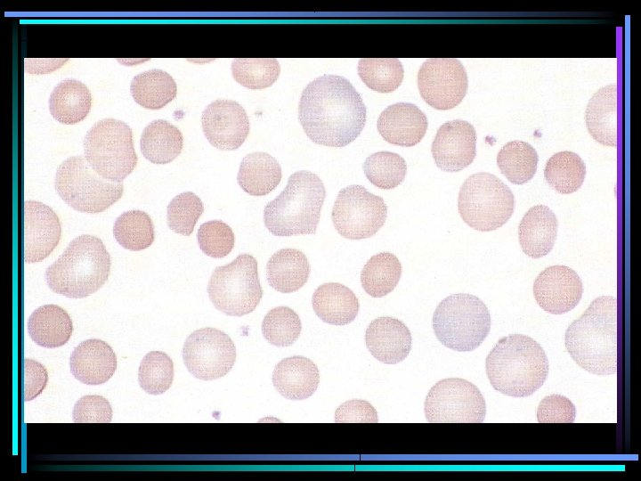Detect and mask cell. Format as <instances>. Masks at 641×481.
<instances>
[{
    "instance_id": "obj_32",
    "label": "cell",
    "mask_w": 641,
    "mask_h": 481,
    "mask_svg": "<svg viewBox=\"0 0 641 481\" xmlns=\"http://www.w3.org/2000/svg\"><path fill=\"white\" fill-rule=\"evenodd\" d=\"M402 273L398 257L390 252L372 256L361 272V283L372 298H382L397 286Z\"/></svg>"
},
{
    "instance_id": "obj_19",
    "label": "cell",
    "mask_w": 641,
    "mask_h": 481,
    "mask_svg": "<svg viewBox=\"0 0 641 481\" xmlns=\"http://www.w3.org/2000/svg\"><path fill=\"white\" fill-rule=\"evenodd\" d=\"M409 328L399 319L383 316L374 319L365 332L369 353L379 362L395 364L403 361L411 350Z\"/></svg>"
},
{
    "instance_id": "obj_42",
    "label": "cell",
    "mask_w": 641,
    "mask_h": 481,
    "mask_svg": "<svg viewBox=\"0 0 641 481\" xmlns=\"http://www.w3.org/2000/svg\"><path fill=\"white\" fill-rule=\"evenodd\" d=\"M197 239L201 251L213 258L226 257L235 244L232 229L220 220L203 223L198 230Z\"/></svg>"
},
{
    "instance_id": "obj_47",
    "label": "cell",
    "mask_w": 641,
    "mask_h": 481,
    "mask_svg": "<svg viewBox=\"0 0 641 481\" xmlns=\"http://www.w3.org/2000/svg\"><path fill=\"white\" fill-rule=\"evenodd\" d=\"M25 61L31 64L37 65V68L31 69L29 73H47L49 71L55 70L56 68H60L62 64L65 63V61H67V59H47L44 60V62H38L37 59L33 60L35 62H32L30 59H26Z\"/></svg>"
},
{
    "instance_id": "obj_14",
    "label": "cell",
    "mask_w": 641,
    "mask_h": 481,
    "mask_svg": "<svg viewBox=\"0 0 641 481\" xmlns=\"http://www.w3.org/2000/svg\"><path fill=\"white\" fill-rule=\"evenodd\" d=\"M418 86L422 98L433 108L450 110L465 97L468 80L462 63L454 58H430L420 67Z\"/></svg>"
},
{
    "instance_id": "obj_20",
    "label": "cell",
    "mask_w": 641,
    "mask_h": 481,
    "mask_svg": "<svg viewBox=\"0 0 641 481\" xmlns=\"http://www.w3.org/2000/svg\"><path fill=\"white\" fill-rule=\"evenodd\" d=\"M427 126L425 113L409 102L388 106L377 122V130L386 142L404 147L418 144L424 137Z\"/></svg>"
},
{
    "instance_id": "obj_28",
    "label": "cell",
    "mask_w": 641,
    "mask_h": 481,
    "mask_svg": "<svg viewBox=\"0 0 641 481\" xmlns=\"http://www.w3.org/2000/svg\"><path fill=\"white\" fill-rule=\"evenodd\" d=\"M91 107L92 95L88 87L77 79L61 80L50 94V113L61 124L73 125L84 120Z\"/></svg>"
},
{
    "instance_id": "obj_36",
    "label": "cell",
    "mask_w": 641,
    "mask_h": 481,
    "mask_svg": "<svg viewBox=\"0 0 641 481\" xmlns=\"http://www.w3.org/2000/svg\"><path fill=\"white\" fill-rule=\"evenodd\" d=\"M358 74L370 89L390 93L402 82L404 70L395 58H363L359 61Z\"/></svg>"
},
{
    "instance_id": "obj_29",
    "label": "cell",
    "mask_w": 641,
    "mask_h": 481,
    "mask_svg": "<svg viewBox=\"0 0 641 481\" xmlns=\"http://www.w3.org/2000/svg\"><path fill=\"white\" fill-rule=\"evenodd\" d=\"M238 183L252 196H264L273 191L281 180V167L275 158L256 151L245 156L239 165Z\"/></svg>"
},
{
    "instance_id": "obj_11",
    "label": "cell",
    "mask_w": 641,
    "mask_h": 481,
    "mask_svg": "<svg viewBox=\"0 0 641 481\" xmlns=\"http://www.w3.org/2000/svg\"><path fill=\"white\" fill-rule=\"evenodd\" d=\"M424 412L431 423H481L485 419L486 404L475 385L464 379L450 378L431 387Z\"/></svg>"
},
{
    "instance_id": "obj_8",
    "label": "cell",
    "mask_w": 641,
    "mask_h": 481,
    "mask_svg": "<svg viewBox=\"0 0 641 481\" xmlns=\"http://www.w3.org/2000/svg\"><path fill=\"white\" fill-rule=\"evenodd\" d=\"M83 148L89 166L111 182L122 183L137 164L132 129L118 119L97 121L87 131Z\"/></svg>"
},
{
    "instance_id": "obj_40",
    "label": "cell",
    "mask_w": 641,
    "mask_h": 481,
    "mask_svg": "<svg viewBox=\"0 0 641 481\" xmlns=\"http://www.w3.org/2000/svg\"><path fill=\"white\" fill-rule=\"evenodd\" d=\"M174 379V363L164 352L150 351L142 360L138 370L140 387L150 395L166 392Z\"/></svg>"
},
{
    "instance_id": "obj_30",
    "label": "cell",
    "mask_w": 641,
    "mask_h": 481,
    "mask_svg": "<svg viewBox=\"0 0 641 481\" xmlns=\"http://www.w3.org/2000/svg\"><path fill=\"white\" fill-rule=\"evenodd\" d=\"M183 137L175 126L164 119L151 121L142 131L140 146L144 158L154 164H166L182 152Z\"/></svg>"
},
{
    "instance_id": "obj_23",
    "label": "cell",
    "mask_w": 641,
    "mask_h": 481,
    "mask_svg": "<svg viewBox=\"0 0 641 481\" xmlns=\"http://www.w3.org/2000/svg\"><path fill=\"white\" fill-rule=\"evenodd\" d=\"M557 228L556 216L548 206L531 207L518 226V239L523 253L531 258L548 255L555 245Z\"/></svg>"
},
{
    "instance_id": "obj_2",
    "label": "cell",
    "mask_w": 641,
    "mask_h": 481,
    "mask_svg": "<svg viewBox=\"0 0 641 481\" xmlns=\"http://www.w3.org/2000/svg\"><path fill=\"white\" fill-rule=\"evenodd\" d=\"M567 352L574 362L589 373L606 376L617 371V298H595L567 328L564 335Z\"/></svg>"
},
{
    "instance_id": "obj_7",
    "label": "cell",
    "mask_w": 641,
    "mask_h": 481,
    "mask_svg": "<svg viewBox=\"0 0 641 481\" xmlns=\"http://www.w3.org/2000/svg\"><path fill=\"white\" fill-rule=\"evenodd\" d=\"M515 198L496 175L480 172L468 176L460 187L458 209L463 221L480 232L497 230L511 217Z\"/></svg>"
},
{
    "instance_id": "obj_35",
    "label": "cell",
    "mask_w": 641,
    "mask_h": 481,
    "mask_svg": "<svg viewBox=\"0 0 641 481\" xmlns=\"http://www.w3.org/2000/svg\"><path fill=\"white\" fill-rule=\"evenodd\" d=\"M113 234L119 245L132 251L149 248L155 239L152 220L142 210L121 214L115 221Z\"/></svg>"
},
{
    "instance_id": "obj_33",
    "label": "cell",
    "mask_w": 641,
    "mask_h": 481,
    "mask_svg": "<svg viewBox=\"0 0 641 481\" xmlns=\"http://www.w3.org/2000/svg\"><path fill=\"white\" fill-rule=\"evenodd\" d=\"M548 185L562 194L578 191L586 176V165L575 152L564 151L551 156L544 168Z\"/></svg>"
},
{
    "instance_id": "obj_38",
    "label": "cell",
    "mask_w": 641,
    "mask_h": 481,
    "mask_svg": "<svg viewBox=\"0 0 641 481\" xmlns=\"http://www.w3.org/2000/svg\"><path fill=\"white\" fill-rule=\"evenodd\" d=\"M302 323L298 314L290 307L277 306L271 309L262 322V333L272 345L285 347L299 338Z\"/></svg>"
},
{
    "instance_id": "obj_4",
    "label": "cell",
    "mask_w": 641,
    "mask_h": 481,
    "mask_svg": "<svg viewBox=\"0 0 641 481\" xmlns=\"http://www.w3.org/2000/svg\"><path fill=\"white\" fill-rule=\"evenodd\" d=\"M110 256L103 242L90 234L72 240L61 257L45 271L48 287L71 298H85L106 282Z\"/></svg>"
},
{
    "instance_id": "obj_22",
    "label": "cell",
    "mask_w": 641,
    "mask_h": 481,
    "mask_svg": "<svg viewBox=\"0 0 641 481\" xmlns=\"http://www.w3.org/2000/svg\"><path fill=\"white\" fill-rule=\"evenodd\" d=\"M320 372L307 357L294 355L279 362L272 372V384L285 398L304 400L316 391Z\"/></svg>"
},
{
    "instance_id": "obj_15",
    "label": "cell",
    "mask_w": 641,
    "mask_h": 481,
    "mask_svg": "<svg viewBox=\"0 0 641 481\" xmlns=\"http://www.w3.org/2000/svg\"><path fill=\"white\" fill-rule=\"evenodd\" d=\"M201 124L207 141L222 151H233L245 142L249 119L244 108L235 101L218 99L202 112Z\"/></svg>"
},
{
    "instance_id": "obj_24",
    "label": "cell",
    "mask_w": 641,
    "mask_h": 481,
    "mask_svg": "<svg viewBox=\"0 0 641 481\" xmlns=\"http://www.w3.org/2000/svg\"><path fill=\"white\" fill-rule=\"evenodd\" d=\"M312 305L316 315L324 322L341 326L356 318L360 303L348 287L338 282H328L313 292Z\"/></svg>"
},
{
    "instance_id": "obj_25",
    "label": "cell",
    "mask_w": 641,
    "mask_h": 481,
    "mask_svg": "<svg viewBox=\"0 0 641 481\" xmlns=\"http://www.w3.org/2000/svg\"><path fill=\"white\" fill-rule=\"evenodd\" d=\"M590 135L604 146L617 145V86L610 84L596 91L586 109Z\"/></svg>"
},
{
    "instance_id": "obj_6",
    "label": "cell",
    "mask_w": 641,
    "mask_h": 481,
    "mask_svg": "<svg viewBox=\"0 0 641 481\" xmlns=\"http://www.w3.org/2000/svg\"><path fill=\"white\" fill-rule=\"evenodd\" d=\"M433 330L446 347L469 352L477 348L491 330L486 305L467 293L452 294L442 300L433 314Z\"/></svg>"
},
{
    "instance_id": "obj_17",
    "label": "cell",
    "mask_w": 641,
    "mask_h": 481,
    "mask_svg": "<svg viewBox=\"0 0 641 481\" xmlns=\"http://www.w3.org/2000/svg\"><path fill=\"white\" fill-rule=\"evenodd\" d=\"M431 152L436 166L443 171L457 172L468 167L476 155L473 125L462 119L445 122L437 130Z\"/></svg>"
},
{
    "instance_id": "obj_9",
    "label": "cell",
    "mask_w": 641,
    "mask_h": 481,
    "mask_svg": "<svg viewBox=\"0 0 641 481\" xmlns=\"http://www.w3.org/2000/svg\"><path fill=\"white\" fill-rule=\"evenodd\" d=\"M54 187L73 209L97 214L117 202L123 194L122 183L100 176L82 156L65 159L57 168Z\"/></svg>"
},
{
    "instance_id": "obj_45",
    "label": "cell",
    "mask_w": 641,
    "mask_h": 481,
    "mask_svg": "<svg viewBox=\"0 0 641 481\" xmlns=\"http://www.w3.org/2000/svg\"><path fill=\"white\" fill-rule=\"evenodd\" d=\"M334 421L337 423H377L378 416L376 409L368 401L352 399L337 407Z\"/></svg>"
},
{
    "instance_id": "obj_37",
    "label": "cell",
    "mask_w": 641,
    "mask_h": 481,
    "mask_svg": "<svg viewBox=\"0 0 641 481\" xmlns=\"http://www.w3.org/2000/svg\"><path fill=\"white\" fill-rule=\"evenodd\" d=\"M368 180L375 186L391 190L401 184L407 172L404 159L392 151H378L369 155L363 163Z\"/></svg>"
},
{
    "instance_id": "obj_43",
    "label": "cell",
    "mask_w": 641,
    "mask_h": 481,
    "mask_svg": "<svg viewBox=\"0 0 641 481\" xmlns=\"http://www.w3.org/2000/svg\"><path fill=\"white\" fill-rule=\"evenodd\" d=\"M72 416L77 423H109L112 420V408L106 398L88 395L77 401Z\"/></svg>"
},
{
    "instance_id": "obj_46",
    "label": "cell",
    "mask_w": 641,
    "mask_h": 481,
    "mask_svg": "<svg viewBox=\"0 0 641 481\" xmlns=\"http://www.w3.org/2000/svg\"><path fill=\"white\" fill-rule=\"evenodd\" d=\"M48 381L45 367L33 359L24 360V400L31 401L39 395Z\"/></svg>"
},
{
    "instance_id": "obj_13",
    "label": "cell",
    "mask_w": 641,
    "mask_h": 481,
    "mask_svg": "<svg viewBox=\"0 0 641 481\" xmlns=\"http://www.w3.org/2000/svg\"><path fill=\"white\" fill-rule=\"evenodd\" d=\"M183 363L190 373L202 380H213L226 375L236 360L231 338L215 328L194 330L183 347Z\"/></svg>"
},
{
    "instance_id": "obj_34",
    "label": "cell",
    "mask_w": 641,
    "mask_h": 481,
    "mask_svg": "<svg viewBox=\"0 0 641 481\" xmlns=\"http://www.w3.org/2000/svg\"><path fill=\"white\" fill-rule=\"evenodd\" d=\"M539 157L536 150L523 141L507 143L497 155V165L507 179L515 184H523L535 175Z\"/></svg>"
},
{
    "instance_id": "obj_5",
    "label": "cell",
    "mask_w": 641,
    "mask_h": 481,
    "mask_svg": "<svg viewBox=\"0 0 641 481\" xmlns=\"http://www.w3.org/2000/svg\"><path fill=\"white\" fill-rule=\"evenodd\" d=\"M325 197L324 184L316 174L295 172L282 192L265 205L264 225L275 236L315 234Z\"/></svg>"
},
{
    "instance_id": "obj_21",
    "label": "cell",
    "mask_w": 641,
    "mask_h": 481,
    "mask_svg": "<svg viewBox=\"0 0 641 481\" xmlns=\"http://www.w3.org/2000/svg\"><path fill=\"white\" fill-rule=\"evenodd\" d=\"M69 367L72 375L86 385L108 381L117 369V357L111 346L101 339H87L71 353Z\"/></svg>"
},
{
    "instance_id": "obj_44",
    "label": "cell",
    "mask_w": 641,
    "mask_h": 481,
    "mask_svg": "<svg viewBox=\"0 0 641 481\" xmlns=\"http://www.w3.org/2000/svg\"><path fill=\"white\" fill-rule=\"evenodd\" d=\"M576 418V409L567 397L553 394L544 397L537 409L540 423H572Z\"/></svg>"
},
{
    "instance_id": "obj_10",
    "label": "cell",
    "mask_w": 641,
    "mask_h": 481,
    "mask_svg": "<svg viewBox=\"0 0 641 481\" xmlns=\"http://www.w3.org/2000/svg\"><path fill=\"white\" fill-rule=\"evenodd\" d=\"M208 297L215 307L229 316H242L258 306L263 289L256 259L240 254L228 265L217 266L208 281Z\"/></svg>"
},
{
    "instance_id": "obj_31",
    "label": "cell",
    "mask_w": 641,
    "mask_h": 481,
    "mask_svg": "<svg viewBox=\"0 0 641 481\" xmlns=\"http://www.w3.org/2000/svg\"><path fill=\"white\" fill-rule=\"evenodd\" d=\"M130 91L135 102L142 107L158 110L175 98L177 86L170 74L152 69L134 77Z\"/></svg>"
},
{
    "instance_id": "obj_12",
    "label": "cell",
    "mask_w": 641,
    "mask_h": 481,
    "mask_svg": "<svg viewBox=\"0 0 641 481\" xmlns=\"http://www.w3.org/2000/svg\"><path fill=\"white\" fill-rule=\"evenodd\" d=\"M386 217L387 206L383 198L358 184L339 191L331 213L335 229L349 240L372 237L383 227Z\"/></svg>"
},
{
    "instance_id": "obj_26",
    "label": "cell",
    "mask_w": 641,
    "mask_h": 481,
    "mask_svg": "<svg viewBox=\"0 0 641 481\" xmlns=\"http://www.w3.org/2000/svg\"><path fill=\"white\" fill-rule=\"evenodd\" d=\"M311 266L306 256L296 249L276 251L266 264V279L270 286L281 293L297 291L308 281Z\"/></svg>"
},
{
    "instance_id": "obj_16",
    "label": "cell",
    "mask_w": 641,
    "mask_h": 481,
    "mask_svg": "<svg viewBox=\"0 0 641 481\" xmlns=\"http://www.w3.org/2000/svg\"><path fill=\"white\" fill-rule=\"evenodd\" d=\"M582 293L581 279L566 265L547 267L533 283L536 302L552 314H563L572 310L580 301Z\"/></svg>"
},
{
    "instance_id": "obj_18",
    "label": "cell",
    "mask_w": 641,
    "mask_h": 481,
    "mask_svg": "<svg viewBox=\"0 0 641 481\" xmlns=\"http://www.w3.org/2000/svg\"><path fill=\"white\" fill-rule=\"evenodd\" d=\"M61 226L55 212L35 200L24 202V260L40 262L59 244Z\"/></svg>"
},
{
    "instance_id": "obj_1",
    "label": "cell",
    "mask_w": 641,
    "mask_h": 481,
    "mask_svg": "<svg viewBox=\"0 0 641 481\" xmlns=\"http://www.w3.org/2000/svg\"><path fill=\"white\" fill-rule=\"evenodd\" d=\"M298 118L312 142L339 148L354 141L362 131L366 107L348 79L326 74L304 89Z\"/></svg>"
},
{
    "instance_id": "obj_27",
    "label": "cell",
    "mask_w": 641,
    "mask_h": 481,
    "mask_svg": "<svg viewBox=\"0 0 641 481\" xmlns=\"http://www.w3.org/2000/svg\"><path fill=\"white\" fill-rule=\"evenodd\" d=\"M28 330L31 339L40 346L55 348L66 344L73 330L69 314L57 305H45L29 316Z\"/></svg>"
},
{
    "instance_id": "obj_3",
    "label": "cell",
    "mask_w": 641,
    "mask_h": 481,
    "mask_svg": "<svg viewBox=\"0 0 641 481\" xmlns=\"http://www.w3.org/2000/svg\"><path fill=\"white\" fill-rule=\"evenodd\" d=\"M544 349L532 338L510 334L501 338L485 361L486 374L493 388L512 397L536 392L548 374Z\"/></svg>"
},
{
    "instance_id": "obj_39",
    "label": "cell",
    "mask_w": 641,
    "mask_h": 481,
    "mask_svg": "<svg viewBox=\"0 0 641 481\" xmlns=\"http://www.w3.org/2000/svg\"><path fill=\"white\" fill-rule=\"evenodd\" d=\"M280 72L279 61L273 58H237L231 63L234 79L250 89L271 86Z\"/></svg>"
},
{
    "instance_id": "obj_41",
    "label": "cell",
    "mask_w": 641,
    "mask_h": 481,
    "mask_svg": "<svg viewBox=\"0 0 641 481\" xmlns=\"http://www.w3.org/2000/svg\"><path fill=\"white\" fill-rule=\"evenodd\" d=\"M204 212L201 200L191 192L176 195L166 208L168 227L176 233L190 236Z\"/></svg>"
}]
</instances>
